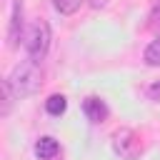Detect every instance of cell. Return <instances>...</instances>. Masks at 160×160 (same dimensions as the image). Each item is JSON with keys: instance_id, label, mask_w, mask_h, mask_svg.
<instances>
[{"instance_id": "6da1fadb", "label": "cell", "mask_w": 160, "mask_h": 160, "mask_svg": "<svg viewBox=\"0 0 160 160\" xmlns=\"http://www.w3.org/2000/svg\"><path fill=\"white\" fill-rule=\"evenodd\" d=\"M10 88L15 90L18 98H28V95H35L42 85V68L38 60H22L20 65H15V70L10 72L8 78Z\"/></svg>"}, {"instance_id": "7a4b0ae2", "label": "cell", "mask_w": 160, "mask_h": 160, "mask_svg": "<svg viewBox=\"0 0 160 160\" xmlns=\"http://www.w3.org/2000/svg\"><path fill=\"white\" fill-rule=\"evenodd\" d=\"M25 48L30 52L32 60H42L50 50V25L45 20H35L28 30V38H25Z\"/></svg>"}, {"instance_id": "3957f363", "label": "cell", "mask_w": 160, "mask_h": 160, "mask_svg": "<svg viewBox=\"0 0 160 160\" xmlns=\"http://www.w3.org/2000/svg\"><path fill=\"white\" fill-rule=\"evenodd\" d=\"M112 150H115L122 160H138L140 152H142V142H140V138H138L135 130L122 128V130H118V132L112 135Z\"/></svg>"}, {"instance_id": "277c9868", "label": "cell", "mask_w": 160, "mask_h": 160, "mask_svg": "<svg viewBox=\"0 0 160 160\" xmlns=\"http://www.w3.org/2000/svg\"><path fill=\"white\" fill-rule=\"evenodd\" d=\"M22 35V5L15 0L12 2V12H10V28H8V45L15 48L18 40Z\"/></svg>"}, {"instance_id": "5b68a950", "label": "cell", "mask_w": 160, "mask_h": 160, "mask_svg": "<svg viewBox=\"0 0 160 160\" xmlns=\"http://www.w3.org/2000/svg\"><path fill=\"white\" fill-rule=\"evenodd\" d=\"M82 112L88 115L90 122H102L108 118V105L100 98H85L82 100Z\"/></svg>"}, {"instance_id": "8992f818", "label": "cell", "mask_w": 160, "mask_h": 160, "mask_svg": "<svg viewBox=\"0 0 160 160\" xmlns=\"http://www.w3.org/2000/svg\"><path fill=\"white\" fill-rule=\"evenodd\" d=\"M58 150H60V145H58L55 138H40V140L35 142V155H38L40 160H50V158H55Z\"/></svg>"}, {"instance_id": "52a82bcc", "label": "cell", "mask_w": 160, "mask_h": 160, "mask_svg": "<svg viewBox=\"0 0 160 160\" xmlns=\"http://www.w3.org/2000/svg\"><path fill=\"white\" fill-rule=\"evenodd\" d=\"M65 108H68L65 95H50V98L45 100V110H48L50 115H62V112H65Z\"/></svg>"}, {"instance_id": "ba28073f", "label": "cell", "mask_w": 160, "mask_h": 160, "mask_svg": "<svg viewBox=\"0 0 160 160\" xmlns=\"http://www.w3.org/2000/svg\"><path fill=\"white\" fill-rule=\"evenodd\" d=\"M52 5H55L58 12H62V15H72V12L80 10L82 0H52Z\"/></svg>"}, {"instance_id": "9c48e42d", "label": "cell", "mask_w": 160, "mask_h": 160, "mask_svg": "<svg viewBox=\"0 0 160 160\" xmlns=\"http://www.w3.org/2000/svg\"><path fill=\"white\" fill-rule=\"evenodd\" d=\"M145 62H148V65H152V68H158V65H160V38H158V40H152V42L148 45V50H145Z\"/></svg>"}, {"instance_id": "30bf717a", "label": "cell", "mask_w": 160, "mask_h": 160, "mask_svg": "<svg viewBox=\"0 0 160 160\" xmlns=\"http://www.w3.org/2000/svg\"><path fill=\"white\" fill-rule=\"evenodd\" d=\"M12 98H18V95H15V90L10 88V82H8V80H2V110H0L2 115H8V112H10Z\"/></svg>"}, {"instance_id": "8fae6325", "label": "cell", "mask_w": 160, "mask_h": 160, "mask_svg": "<svg viewBox=\"0 0 160 160\" xmlns=\"http://www.w3.org/2000/svg\"><path fill=\"white\" fill-rule=\"evenodd\" d=\"M148 92H150V98H152V100H160V82L150 85V90H148Z\"/></svg>"}, {"instance_id": "7c38bea8", "label": "cell", "mask_w": 160, "mask_h": 160, "mask_svg": "<svg viewBox=\"0 0 160 160\" xmlns=\"http://www.w3.org/2000/svg\"><path fill=\"white\" fill-rule=\"evenodd\" d=\"M150 20H152V22H160V2L152 8V12H150Z\"/></svg>"}, {"instance_id": "4fadbf2b", "label": "cell", "mask_w": 160, "mask_h": 160, "mask_svg": "<svg viewBox=\"0 0 160 160\" xmlns=\"http://www.w3.org/2000/svg\"><path fill=\"white\" fill-rule=\"evenodd\" d=\"M110 0H90V8H95V10H100V8H105Z\"/></svg>"}]
</instances>
